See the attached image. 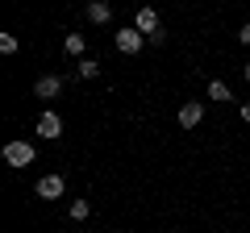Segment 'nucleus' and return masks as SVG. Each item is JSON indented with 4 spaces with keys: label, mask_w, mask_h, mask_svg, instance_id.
<instances>
[{
    "label": "nucleus",
    "mask_w": 250,
    "mask_h": 233,
    "mask_svg": "<svg viewBox=\"0 0 250 233\" xmlns=\"http://www.w3.org/2000/svg\"><path fill=\"white\" fill-rule=\"evenodd\" d=\"M38 134H42V137H59V134H62L59 113H42V116H38Z\"/></svg>",
    "instance_id": "8"
},
{
    "label": "nucleus",
    "mask_w": 250,
    "mask_h": 233,
    "mask_svg": "<svg viewBox=\"0 0 250 233\" xmlns=\"http://www.w3.org/2000/svg\"><path fill=\"white\" fill-rule=\"evenodd\" d=\"M34 158H38V150L29 142H9L4 146V162H9V167H29Z\"/></svg>",
    "instance_id": "2"
},
{
    "label": "nucleus",
    "mask_w": 250,
    "mask_h": 233,
    "mask_svg": "<svg viewBox=\"0 0 250 233\" xmlns=\"http://www.w3.org/2000/svg\"><path fill=\"white\" fill-rule=\"evenodd\" d=\"M242 71H246V79H250V63H246V67H242Z\"/></svg>",
    "instance_id": "16"
},
{
    "label": "nucleus",
    "mask_w": 250,
    "mask_h": 233,
    "mask_svg": "<svg viewBox=\"0 0 250 233\" xmlns=\"http://www.w3.org/2000/svg\"><path fill=\"white\" fill-rule=\"evenodd\" d=\"M113 46H117L121 54H138V50L146 46V34H138V29H121V34L113 38Z\"/></svg>",
    "instance_id": "3"
},
{
    "label": "nucleus",
    "mask_w": 250,
    "mask_h": 233,
    "mask_svg": "<svg viewBox=\"0 0 250 233\" xmlns=\"http://www.w3.org/2000/svg\"><path fill=\"white\" fill-rule=\"evenodd\" d=\"M0 54H17V38L13 34H0Z\"/></svg>",
    "instance_id": "13"
},
{
    "label": "nucleus",
    "mask_w": 250,
    "mask_h": 233,
    "mask_svg": "<svg viewBox=\"0 0 250 233\" xmlns=\"http://www.w3.org/2000/svg\"><path fill=\"white\" fill-rule=\"evenodd\" d=\"M242 121H250V104H242Z\"/></svg>",
    "instance_id": "15"
},
{
    "label": "nucleus",
    "mask_w": 250,
    "mask_h": 233,
    "mask_svg": "<svg viewBox=\"0 0 250 233\" xmlns=\"http://www.w3.org/2000/svg\"><path fill=\"white\" fill-rule=\"evenodd\" d=\"M208 96H213V100H233V92H229L225 79H213V83H208Z\"/></svg>",
    "instance_id": "11"
},
{
    "label": "nucleus",
    "mask_w": 250,
    "mask_h": 233,
    "mask_svg": "<svg viewBox=\"0 0 250 233\" xmlns=\"http://www.w3.org/2000/svg\"><path fill=\"white\" fill-rule=\"evenodd\" d=\"M200 121H205V104H200V100H188V104L179 108V125H184V129H196Z\"/></svg>",
    "instance_id": "6"
},
{
    "label": "nucleus",
    "mask_w": 250,
    "mask_h": 233,
    "mask_svg": "<svg viewBox=\"0 0 250 233\" xmlns=\"http://www.w3.org/2000/svg\"><path fill=\"white\" fill-rule=\"evenodd\" d=\"M88 213H92L88 200H71V216H75V221H88Z\"/></svg>",
    "instance_id": "12"
},
{
    "label": "nucleus",
    "mask_w": 250,
    "mask_h": 233,
    "mask_svg": "<svg viewBox=\"0 0 250 233\" xmlns=\"http://www.w3.org/2000/svg\"><path fill=\"white\" fill-rule=\"evenodd\" d=\"M134 29L138 34H146V42H163V25H159V13L154 9H138V17H134Z\"/></svg>",
    "instance_id": "1"
},
{
    "label": "nucleus",
    "mask_w": 250,
    "mask_h": 233,
    "mask_svg": "<svg viewBox=\"0 0 250 233\" xmlns=\"http://www.w3.org/2000/svg\"><path fill=\"white\" fill-rule=\"evenodd\" d=\"M62 88H67V79H62V75H42V79L34 83V96H38V100H54Z\"/></svg>",
    "instance_id": "4"
},
{
    "label": "nucleus",
    "mask_w": 250,
    "mask_h": 233,
    "mask_svg": "<svg viewBox=\"0 0 250 233\" xmlns=\"http://www.w3.org/2000/svg\"><path fill=\"white\" fill-rule=\"evenodd\" d=\"M88 21H92V25H108V21H113L108 0H92V4H88Z\"/></svg>",
    "instance_id": "7"
},
{
    "label": "nucleus",
    "mask_w": 250,
    "mask_h": 233,
    "mask_svg": "<svg viewBox=\"0 0 250 233\" xmlns=\"http://www.w3.org/2000/svg\"><path fill=\"white\" fill-rule=\"evenodd\" d=\"M238 42H242V46H250V25H242V29H238Z\"/></svg>",
    "instance_id": "14"
},
{
    "label": "nucleus",
    "mask_w": 250,
    "mask_h": 233,
    "mask_svg": "<svg viewBox=\"0 0 250 233\" xmlns=\"http://www.w3.org/2000/svg\"><path fill=\"white\" fill-rule=\"evenodd\" d=\"M62 50L71 54V58H80V54H83V34H67V38H62Z\"/></svg>",
    "instance_id": "10"
},
{
    "label": "nucleus",
    "mask_w": 250,
    "mask_h": 233,
    "mask_svg": "<svg viewBox=\"0 0 250 233\" xmlns=\"http://www.w3.org/2000/svg\"><path fill=\"white\" fill-rule=\"evenodd\" d=\"M62 192H67V179H62V175H42V179H38V196L42 200H59Z\"/></svg>",
    "instance_id": "5"
},
{
    "label": "nucleus",
    "mask_w": 250,
    "mask_h": 233,
    "mask_svg": "<svg viewBox=\"0 0 250 233\" xmlns=\"http://www.w3.org/2000/svg\"><path fill=\"white\" fill-rule=\"evenodd\" d=\"M75 75H80V79H96L100 63H96V58H80V63H75Z\"/></svg>",
    "instance_id": "9"
}]
</instances>
